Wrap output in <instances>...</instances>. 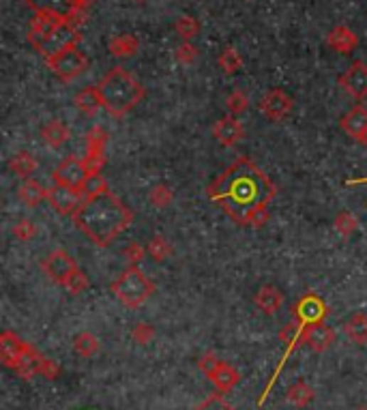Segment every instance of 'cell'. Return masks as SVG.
Instances as JSON below:
<instances>
[{
	"label": "cell",
	"mask_w": 367,
	"mask_h": 410,
	"mask_svg": "<svg viewBox=\"0 0 367 410\" xmlns=\"http://www.w3.org/2000/svg\"><path fill=\"white\" fill-rule=\"evenodd\" d=\"M147 251H149V256H151L155 262H164V260L172 253V245L168 243V238H166L164 234H155V236L149 241Z\"/></svg>",
	"instance_id": "obj_32"
},
{
	"label": "cell",
	"mask_w": 367,
	"mask_h": 410,
	"mask_svg": "<svg viewBox=\"0 0 367 410\" xmlns=\"http://www.w3.org/2000/svg\"><path fill=\"white\" fill-rule=\"evenodd\" d=\"M86 288H88V278H86V273H82V270H78L75 275L67 282V286H65V290L71 293V295H80Z\"/></svg>",
	"instance_id": "obj_40"
},
{
	"label": "cell",
	"mask_w": 367,
	"mask_h": 410,
	"mask_svg": "<svg viewBox=\"0 0 367 410\" xmlns=\"http://www.w3.org/2000/svg\"><path fill=\"white\" fill-rule=\"evenodd\" d=\"M48 67L52 69V73L60 80V82H73L78 80L86 67H88V58L84 52L78 50V46H71L63 52H58L52 58H46Z\"/></svg>",
	"instance_id": "obj_8"
},
{
	"label": "cell",
	"mask_w": 367,
	"mask_h": 410,
	"mask_svg": "<svg viewBox=\"0 0 367 410\" xmlns=\"http://www.w3.org/2000/svg\"><path fill=\"white\" fill-rule=\"evenodd\" d=\"M28 41L43 58H52L58 52L80 43V24L48 14H35L31 20Z\"/></svg>",
	"instance_id": "obj_3"
},
{
	"label": "cell",
	"mask_w": 367,
	"mask_h": 410,
	"mask_svg": "<svg viewBox=\"0 0 367 410\" xmlns=\"http://www.w3.org/2000/svg\"><path fill=\"white\" fill-rule=\"evenodd\" d=\"M134 3H147V0H134Z\"/></svg>",
	"instance_id": "obj_45"
},
{
	"label": "cell",
	"mask_w": 367,
	"mask_h": 410,
	"mask_svg": "<svg viewBox=\"0 0 367 410\" xmlns=\"http://www.w3.org/2000/svg\"><path fill=\"white\" fill-rule=\"evenodd\" d=\"M174 31L179 33V37L183 41H191L198 37L200 33V22L193 18V16H181L176 22H174Z\"/></svg>",
	"instance_id": "obj_31"
},
{
	"label": "cell",
	"mask_w": 367,
	"mask_h": 410,
	"mask_svg": "<svg viewBox=\"0 0 367 410\" xmlns=\"http://www.w3.org/2000/svg\"><path fill=\"white\" fill-rule=\"evenodd\" d=\"M275 194L273 181L248 157L236 159L208 187V198L219 209L236 224L252 228H262L269 221V204Z\"/></svg>",
	"instance_id": "obj_1"
},
{
	"label": "cell",
	"mask_w": 367,
	"mask_h": 410,
	"mask_svg": "<svg viewBox=\"0 0 367 410\" xmlns=\"http://www.w3.org/2000/svg\"><path fill=\"white\" fill-rule=\"evenodd\" d=\"M326 46L331 50H335L337 54H350L356 50L358 46V37L354 35L352 28L348 26H335L329 35H326Z\"/></svg>",
	"instance_id": "obj_20"
},
{
	"label": "cell",
	"mask_w": 367,
	"mask_h": 410,
	"mask_svg": "<svg viewBox=\"0 0 367 410\" xmlns=\"http://www.w3.org/2000/svg\"><path fill=\"white\" fill-rule=\"evenodd\" d=\"M41 138L50 149H60L69 140V127L63 120H48L41 127Z\"/></svg>",
	"instance_id": "obj_22"
},
{
	"label": "cell",
	"mask_w": 367,
	"mask_h": 410,
	"mask_svg": "<svg viewBox=\"0 0 367 410\" xmlns=\"http://www.w3.org/2000/svg\"><path fill=\"white\" fill-rule=\"evenodd\" d=\"M58 372H60V367L54 363V361H50V359H46L43 357V361H41V365H39V374H43L46 378H56L58 376Z\"/></svg>",
	"instance_id": "obj_44"
},
{
	"label": "cell",
	"mask_w": 367,
	"mask_h": 410,
	"mask_svg": "<svg viewBox=\"0 0 367 410\" xmlns=\"http://www.w3.org/2000/svg\"><path fill=\"white\" fill-rule=\"evenodd\" d=\"M149 200L151 204H155L157 209H166L172 200H174V194L168 185H155L149 194Z\"/></svg>",
	"instance_id": "obj_35"
},
{
	"label": "cell",
	"mask_w": 367,
	"mask_h": 410,
	"mask_svg": "<svg viewBox=\"0 0 367 410\" xmlns=\"http://www.w3.org/2000/svg\"><path fill=\"white\" fill-rule=\"evenodd\" d=\"M0 359L9 369L18 372L24 378L39 374V365L43 361V357L31 344H26L11 331H3V335H0Z\"/></svg>",
	"instance_id": "obj_5"
},
{
	"label": "cell",
	"mask_w": 367,
	"mask_h": 410,
	"mask_svg": "<svg viewBox=\"0 0 367 410\" xmlns=\"http://www.w3.org/2000/svg\"><path fill=\"white\" fill-rule=\"evenodd\" d=\"M174 58H176L181 65H191V63H196V58H198V48H196L191 41H183V43L176 48Z\"/></svg>",
	"instance_id": "obj_36"
},
{
	"label": "cell",
	"mask_w": 367,
	"mask_h": 410,
	"mask_svg": "<svg viewBox=\"0 0 367 410\" xmlns=\"http://www.w3.org/2000/svg\"><path fill=\"white\" fill-rule=\"evenodd\" d=\"M105 144H107V131L103 127H95L86 133V153L82 159L90 174H101L105 166Z\"/></svg>",
	"instance_id": "obj_10"
},
{
	"label": "cell",
	"mask_w": 367,
	"mask_h": 410,
	"mask_svg": "<svg viewBox=\"0 0 367 410\" xmlns=\"http://www.w3.org/2000/svg\"><path fill=\"white\" fill-rule=\"evenodd\" d=\"M335 228H337L339 234L348 236V234H352V232L356 230V217H354L352 213H348V211H341V213L335 217Z\"/></svg>",
	"instance_id": "obj_37"
},
{
	"label": "cell",
	"mask_w": 367,
	"mask_h": 410,
	"mask_svg": "<svg viewBox=\"0 0 367 410\" xmlns=\"http://www.w3.org/2000/svg\"><path fill=\"white\" fill-rule=\"evenodd\" d=\"M303 344H307L314 352H326L335 344V331L324 322L312 325L303 333Z\"/></svg>",
	"instance_id": "obj_18"
},
{
	"label": "cell",
	"mask_w": 367,
	"mask_h": 410,
	"mask_svg": "<svg viewBox=\"0 0 367 410\" xmlns=\"http://www.w3.org/2000/svg\"><path fill=\"white\" fill-rule=\"evenodd\" d=\"M356 410H367V406H361V408H356Z\"/></svg>",
	"instance_id": "obj_46"
},
{
	"label": "cell",
	"mask_w": 367,
	"mask_h": 410,
	"mask_svg": "<svg viewBox=\"0 0 367 410\" xmlns=\"http://www.w3.org/2000/svg\"><path fill=\"white\" fill-rule=\"evenodd\" d=\"M341 88L356 101H363L367 97V65L361 61H354L348 71L339 78Z\"/></svg>",
	"instance_id": "obj_15"
},
{
	"label": "cell",
	"mask_w": 367,
	"mask_h": 410,
	"mask_svg": "<svg viewBox=\"0 0 367 410\" xmlns=\"http://www.w3.org/2000/svg\"><path fill=\"white\" fill-rule=\"evenodd\" d=\"M225 107L232 116H240L243 112H248L250 110V97L248 93H243V90H232L225 99Z\"/></svg>",
	"instance_id": "obj_33"
},
{
	"label": "cell",
	"mask_w": 367,
	"mask_h": 410,
	"mask_svg": "<svg viewBox=\"0 0 367 410\" xmlns=\"http://www.w3.org/2000/svg\"><path fill=\"white\" fill-rule=\"evenodd\" d=\"M73 103H75V107H78L82 114H86V116H95V114L103 107V99H101V93H99L97 86H90V88L80 90V93L75 95Z\"/></svg>",
	"instance_id": "obj_23"
},
{
	"label": "cell",
	"mask_w": 367,
	"mask_h": 410,
	"mask_svg": "<svg viewBox=\"0 0 367 410\" xmlns=\"http://www.w3.org/2000/svg\"><path fill=\"white\" fill-rule=\"evenodd\" d=\"M292 110H294V101H292V97H290L286 90H282V88H271V90H267V93L262 95V99H260V112H262L269 120H273V122L286 120V118L292 114Z\"/></svg>",
	"instance_id": "obj_11"
},
{
	"label": "cell",
	"mask_w": 367,
	"mask_h": 410,
	"mask_svg": "<svg viewBox=\"0 0 367 410\" xmlns=\"http://www.w3.org/2000/svg\"><path fill=\"white\" fill-rule=\"evenodd\" d=\"M134 221V213L110 189L101 196L86 198L73 213V224L97 247H110Z\"/></svg>",
	"instance_id": "obj_2"
},
{
	"label": "cell",
	"mask_w": 367,
	"mask_h": 410,
	"mask_svg": "<svg viewBox=\"0 0 367 410\" xmlns=\"http://www.w3.org/2000/svg\"><path fill=\"white\" fill-rule=\"evenodd\" d=\"M99 93L103 99V107L114 118H120L129 114L147 95L144 86L138 82L136 75H132L127 69L114 67L105 73V78L99 82Z\"/></svg>",
	"instance_id": "obj_4"
},
{
	"label": "cell",
	"mask_w": 367,
	"mask_h": 410,
	"mask_svg": "<svg viewBox=\"0 0 367 410\" xmlns=\"http://www.w3.org/2000/svg\"><path fill=\"white\" fill-rule=\"evenodd\" d=\"M217 65H219V69H221L223 73L234 75L236 71L243 69V56H240V52H238L236 48L228 46V48L221 50V54H219V58H217Z\"/></svg>",
	"instance_id": "obj_30"
},
{
	"label": "cell",
	"mask_w": 367,
	"mask_h": 410,
	"mask_svg": "<svg viewBox=\"0 0 367 410\" xmlns=\"http://www.w3.org/2000/svg\"><path fill=\"white\" fill-rule=\"evenodd\" d=\"M107 50L116 58H132L140 50V41L136 35H129V33L114 35L107 43Z\"/></svg>",
	"instance_id": "obj_21"
},
{
	"label": "cell",
	"mask_w": 367,
	"mask_h": 410,
	"mask_svg": "<svg viewBox=\"0 0 367 410\" xmlns=\"http://www.w3.org/2000/svg\"><path fill=\"white\" fill-rule=\"evenodd\" d=\"M18 196H20V200H22L26 206H33V209H35V206H39L43 200H48L50 189H46L39 181L28 179V181H24V183L20 185Z\"/></svg>",
	"instance_id": "obj_24"
},
{
	"label": "cell",
	"mask_w": 367,
	"mask_h": 410,
	"mask_svg": "<svg viewBox=\"0 0 367 410\" xmlns=\"http://www.w3.org/2000/svg\"><path fill=\"white\" fill-rule=\"evenodd\" d=\"M339 125L350 138H354L358 144L367 147V107L365 105H361V103L354 105L348 114L341 116Z\"/></svg>",
	"instance_id": "obj_16"
},
{
	"label": "cell",
	"mask_w": 367,
	"mask_h": 410,
	"mask_svg": "<svg viewBox=\"0 0 367 410\" xmlns=\"http://www.w3.org/2000/svg\"><path fill=\"white\" fill-rule=\"evenodd\" d=\"M9 168H11V172H14L16 177L28 181V179H33V174L37 172L39 164H37V159H35L31 153L22 151V153L14 155V159L9 162Z\"/></svg>",
	"instance_id": "obj_27"
},
{
	"label": "cell",
	"mask_w": 367,
	"mask_h": 410,
	"mask_svg": "<svg viewBox=\"0 0 367 410\" xmlns=\"http://www.w3.org/2000/svg\"><path fill=\"white\" fill-rule=\"evenodd\" d=\"M344 331L348 335V340L356 346H365L367 344V314L365 312H356L348 318V322L344 325Z\"/></svg>",
	"instance_id": "obj_25"
},
{
	"label": "cell",
	"mask_w": 367,
	"mask_h": 410,
	"mask_svg": "<svg viewBox=\"0 0 367 410\" xmlns=\"http://www.w3.org/2000/svg\"><path fill=\"white\" fill-rule=\"evenodd\" d=\"M147 253H149L147 247H142L138 241H134V243H129V245L125 247V258H127V262H129L132 266H138V262H142Z\"/></svg>",
	"instance_id": "obj_39"
},
{
	"label": "cell",
	"mask_w": 367,
	"mask_h": 410,
	"mask_svg": "<svg viewBox=\"0 0 367 410\" xmlns=\"http://www.w3.org/2000/svg\"><path fill=\"white\" fill-rule=\"evenodd\" d=\"M329 314V305L314 293H307L303 295L294 310H292V318H297L299 322H303L305 327H312V325H318L326 318Z\"/></svg>",
	"instance_id": "obj_13"
},
{
	"label": "cell",
	"mask_w": 367,
	"mask_h": 410,
	"mask_svg": "<svg viewBox=\"0 0 367 410\" xmlns=\"http://www.w3.org/2000/svg\"><path fill=\"white\" fill-rule=\"evenodd\" d=\"M132 337H134L138 344H149V342L155 337V329H153L149 322H140V325H136V327H134Z\"/></svg>",
	"instance_id": "obj_41"
},
{
	"label": "cell",
	"mask_w": 367,
	"mask_h": 410,
	"mask_svg": "<svg viewBox=\"0 0 367 410\" xmlns=\"http://www.w3.org/2000/svg\"><path fill=\"white\" fill-rule=\"evenodd\" d=\"M92 3L95 0H26V5L35 14H48L75 24H82L84 14Z\"/></svg>",
	"instance_id": "obj_7"
},
{
	"label": "cell",
	"mask_w": 367,
	"mask_h": 410,
	"mask_svg": "<svg viewBox=\"0 0 367 410\" xmlns=\"http://www.w3.org/2000/svg\"><path fill=\"white\" fill-rule=\"evenodd\" d=\"M41 268H43L46 278H48L50 282H54L56 286H63V288L67 286V282L80 270L75 258H73L69 251H65V249H54V251H50V253L43 258V262H41Z\"/></svg>",
	"instance_id": "obj_9"
},
{
	"label": "cell",
	"mask_w": 367,
	"mask_h": 410,
	"mask_svg": "<svg viewBox=\"0 0 367 410\" xmlns=\"http://www.w3.org/2000/svg\"><path fill=\"white\" fill-rule=\"evenodd\" d=\"M208 378L213 380V384L217 387V391H219V393H228V391H230V389L238 382V378H240V376H238V372H236L232 365H228V363H223V361H221V363H219V367H217V369H215Z\"/></svg>",
	"instance_id": "obj_26"
},
{
	"label": "cell",
	"mask_w": 367,
	"mask_h": 410,
	"mask_svg": "<svg viewBox=\"0 0 367 410\" xmlns=\"http://www.w3.org/2000/svg\"><path fill=\"white\" fill-rule=\"evenodd\" d=\"M284 301H286L284 293H282L280 288L271 286V284L262 286V288L256 293V297H254V303H256V308H258L262 314H267V316H273V314H277V312L284 308Z\"/></svg>",
	"instance_id": "obj_19"
},
{
	"label": "cell",
	"mask_w": 367,
	"mask_h": 410,
	"mask_svg": "<svg viewBox=\"0 0 367 410\" xmlns=\"http://www.w3.org/2000/svg\"><path fill=\"white\" fill-rule=\"evenodd\" d=\"M219 363H221V361H219L213 352H206V354H202V357H200L198 367H200L206 376H211V374L219 367Z\"/></svg>",
	"instance_id": "obj_43"
},
{
	"label": "cell",
	"mask_w": 367,
	"mask_h": 410,
	"mask_svg": "<svg viewBox=\"0 0 367 410\" xmlns=\"http://www.w3.org/2000/svg\"><path fill=\"white\" fill-rule=\"evenodd\" d=\"M73 350L78 352V357L82 359H90L99 352V340L95 333L90 331H82L73 337Z\"/></svg>",
	"instance_id": "obj_29"
},
{
	"label": "cell",
	"mask_w": 367,
	"mask_h": 410,
	"mask_svg": "<svg viewBox=\"0 0 367 410\" xmlns=\"http://www.w3.org/2000/svg\"><path fill=\"white\" fill-rule=\"evenodd\" d=\"M88 177H90V172H88L84 159H80V157H67L54 170V183L73 187V189H82L84 183L88 181Z\"/></svg>",
	"instance_id": "obj_12"
},
{
	"label": "cell",
	"mask_w": 367,
	"mask_h": 410,
	"mask_svg": "<svg viewBox=\"0 0 367 410\" xmlns=\"http://www.w3.org/2000/svg\"><path fill=\"white\" fill-rule=\"evenodd\" d=\"M196 410H234L221 395H213L206 401H202Z\"/></svg>",
	"instance_id": "obj_42"
},
{
	"label": "cell",
	"mask_w": 367,
	"mask_h": 410,
	"mask_svg": "<svg viewBox=\"0 0 367 410\" xmlns=\"http://www.w3.org/2000/svg\"><path fill=\"white\" fill-rule=\"evenodd\" d=\"M107 191V181L101 177V174H90L88 181L84 183L82 187V194H84V200L86 198H95V196H101Z\"/></svg>",
	"instance_id": "obj_34"
},
{
	"label": "cell",
	"mask_w": 367,
	"mask_h": 410,
	"mask_svg": "<svg viewBox=\"0 0 367 410\" xmlns=\"http://www.w3.org/2000/svg\"><path fill=\"white\" fill-rule=\"evenodd\" d=\"M14 234H16L20 241H31V238L37 234V226H35L31 219H20V221L14 226Z\"/></svg>",
	"instance_id": "obj_38"
},
{
	"label": "cell",
	"mask_w": 367,
	"mask_h": 410,
	"mask_svg": "<svg viewBox=\"0 0 367 410\" xmlns=\"http://www.w3.org/2000/svg\"><path fill=\"white\" fill-rule=\"evenodd\" d=\"M314 395H316V391H314L305 380L294 382V384L286 391V399H288V404H292L294 408H305V406H309V404L314 401Z\"/></svg>",
	"instance_id": "obj_28"
},
{
	"label": "cell",
	"mask_w": 367,
	"mask_h": 410,
	"mask_svg": "<svg viewBox=\"0 0 367 410\" xmlns=\"http://www.w3.org/2000/svg\"><path fill=\"white\" fill-rule=\"evenodd\" d=\"M213 135H215L217 142H219L221 147L230 149V147H234V144H238V142L243 140L245 129H243V122H240L236 116L228 114V116H221V118L215 122Z\"/></svg>",
	"instance_id": "obj_17"
},
{
	"label": "cell",
	"mask_w": 367,
	"mask_h": 410,
	"mask_svg": "<svg viewBox=\"0 0 367 410\" xmlns=\"http://www.w3.org/2000/svg\"><path fill=\"white\" fill-rule=\"evenodd\" d=\"M48 202L52 204V209L58 215H71L73 217V213L84 202V194H82V189H73V187H65V185L54 183V187L50 189Z\"/></svg>",
	"instance_id": "obj_14"
},
{
	"label": "cell",
	"mask_w": 367,
	"mask_h": 410,
	"mask_svg": "<svg viewBox=\"0 0 367 410\" xmlns=\"http://www.w3.org/2000/svg\"><path fill=\"white\" fill-rule=\"evenodd\" d=\"M112 293L125 308L138 310L151 299V295L155 293V284L138 266H129L125 273H120V278L112 284Z\"/></svg>",
	"instance_id": "obj_6"
}]
</instances>
